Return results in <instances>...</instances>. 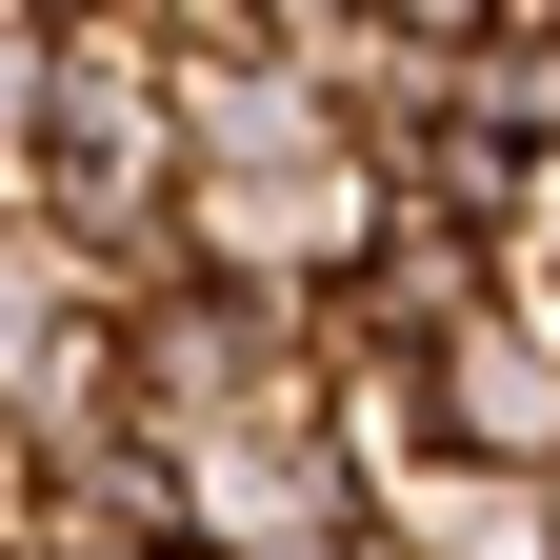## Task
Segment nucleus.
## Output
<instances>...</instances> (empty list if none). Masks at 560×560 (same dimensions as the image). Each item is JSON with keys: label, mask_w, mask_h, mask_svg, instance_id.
I'll return each instance as SVG.
<instances>
[{"label": "nucleus", "mask_w": 560, "mask_h": 560, "mask_svg": "<svg viewBox=\"0 0 560 560\" xmlns=\"http://www.w3.org/2000/svg\"><path fill=\"white\" fill-rule=\"evenodd\" d=\"M400 560H560V480H501V460H420L381 501Z\"/></svg>", "instance_id": "nucleus-1"}]
</instances>
